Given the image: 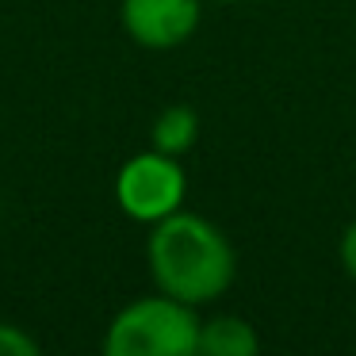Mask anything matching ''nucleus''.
Returning <instances> with one entry per match:
<instances>
[{
  "label": "nucleus",
  "mask_w": 356,
  "mask_h": 356,
  "mask_svg": "<svg viewBox=\"0 0 356 356\" xmlns=\"http://www.w3.org/2000/svg\"><path fill=\"white\" fill-rule=\"evenodd\" d=\"M146 264L157 291L188 307L222 299L238 276V253L230 238L211 218L184 207L149 226Z\"/></svg>",
  "instance_id": "obj_1"
},
{
  "label": "nucleus",
  "mask_w": 356,
  "mask_h": 356,
  "mask_svg": "<svg viewBox=\"0 0 356 356\" xmlns=\"http://www.w3.org/2000/svg\"><path fill=\"white\" fill-rule=\"evenodd\" d=\"M200 314L169 295H142L127 302L104 330L100 356H195Z\"/></svg>",
  "instance_id": "obj_2"
},
{
  "label": "nucleus",
  "mask_w": 356,
  "mask_h": 356,
  "mask_svg": "<svg viewBox=\"0 0 356 356\" xmlns=\"http://www.w3.org/2000/svg\"><path fill=\"white\" fill-rule=\"evenodd\" d=\"M184 192H188V177L180 157L157 154V149L134 154L115 177V200L123 207V215L149 226L184 207Z\"/></svg>",
  "instance_id": "obj_3"
},
{
  "label": "nucleus",
  "mask_w": 356,
  "mask_h": 356,
  "mask_svg": "<svg viewBox=\"0 0 356 356\" xmlns=\"http://www.w3.org/2000/svg\"><path fill=\"white\" fill-rule=\"evenodd\" d=\"M123 31L146 50H177L200 31L203 0H123Z\"/></svg>",
  "instance_id": "obj_4"
},
{
  "label": "nucleus",
  "mask_w": 356,
  "mask_h": 356,
  "mask_svg": "<svg viewBox=\"0 0 356 356\" xmlns=\"http://www.w3.org/2000/svg\"><path fill=\"white\" fill-rule=\"evenodd\" d=\"M195 356H261V333L241 314H211L200 322Z\"/></svg>",
  "instance_id": "obj_5"
},
{
  "label": "nucleus",
  "mask_w": 356,
  "mask_h": 356,
  "mask_svg": "<svg viewBox=\"0 0 356 356\" xmlns=\"http://www.w3.org/2000/svg\"><path fill=\"white\" fill-rule=\"evenodd\" d=\"M195 138H200V115H195L188 104L165 108L161 115L154 119V127H149V149L169 154V157H184L188 149L195 146Z\"/></svg>",
  "instance_id": "obj_6"
},
{
  "label": "nucleus",
  "mask_w": 356,
  "mask_h": 356,
  "mask_svg": "<svg viewBox=\"0 0 356 356\" xmlns=\"http://www.w3.org/2000/svg\"><path fill=\"white\" fill-rule=\"evenodd\" d=\"M0 356H42V348L24 325L0 322Z\"/></svg>",
  "instance_id": "obj_7"
},
{
  "label": "nucleus",
  "mask_w": 356,
  "mask_h": 356,
  "mask_svg": "<svg viewBox=\"0 0 356 356\" xmlns=\"http://www.w3.org/2000/svg\"><path fill=\"white\" fill-rule=\"evenodd\" d=\"M337 257H341V268H345L348 276H353V284H356V218L345 226V234H341Z\"/></svg>",
  "instance_id": "obj_8"
},
{
  "label": "nucleus",
  "mask_w": 356,
  "mask_h": 356,
  "mask_svg": "<svg viewBox=\"0 0 356 356\" xmlns=\"http://www.w3.org/2000/svg\"><path fill=\"white\" fill-rule=\"evenodd\" d=\"M218 4H234V0H218Z\"/></svg>",
  "instance_id": "obj_9"
}]
</instances>
